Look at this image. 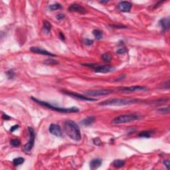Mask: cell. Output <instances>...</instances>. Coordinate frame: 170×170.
<instances>
[{
	"label": "cell",
	"instance_id": "obj_1",
	"mask_svg": "<svg viewBox=\"0 0 170 170\" xmlns=\"http://www.w3.org/2000/svg\"><path fill=\"white\" fill-rule=\"evenodd\" d=\"M64 130L66 135L74 141L79 142L81 140V134L79 126L76 122L73 120H66L64 122Z\"/></svg>",
	"mask_w": 170,
	"mask_h": 170
},
{
	"label": "cell",
	"instance_id": "obj_2",
	"mask_svg": "<svg viewBox=\"0 0 170 170\" xmlns=\"http://www.w3.org/2000/svg\"><path fill=\"white\" fill-rule=\"evenodd\" d=\"M144 103V101L136 98H110L106 100L103 101L98 103L100 106H126L132 104Z\"/></svg>",
	"mask_w": 170,
	"mask_h": 170
},
{
	"label": "cell",
	"instance_id": "obj_3",
	"mask_svg": "<svg viewBox=\"0 0 170 170\" xmlns=\"http://www.w3.org/2000/svg\"><path fill=\"white\" fill-rule=\"evenodd\" d=\"M31 99L33 101H34L35 103H37L38 104L41 105V106H43V107L47 108H49V109L52 110H54L55 112H61V113H76L78 112L79 111V109L76 107H71L69 108H60L58 107V106H53L52 104H51L50 103H47L45 101H42L39 100L37 99L34 97H31Z\"/></svg>",
	"mask_w": 170,
	"mask_h": 170
},
{
	"label": "cell",
	"instance_id": "obj_4",
	"mask_svg": "<svg viewBox=\"0 0 170 170\" xmlns=\"http://www.w3.org/2000/svg\"><path fill=\"white\" fill-rule=\"evenodd\" d=\"M142 118V116L138 114H129L120 115L114 118L112 121V123L114 124H122L130 123L131 122L140 120Z\"/></svg>",
	"mask_w": 170,
	"mask_h": 170
},
{
	"label": "cell",
	"instance_id": "obj_5",
	"mask_svg": "<svg viewBox=\"0 0 170 170\" xmlns=\"http://www.w3.org/2000/svg\"><path fill=\"white\" fill-rule=\"evenodd\" d=\"M28 131L29 133V140L23 146V151L26 153H28L32 150L34 146L35 139V132L34 129L31 127H28Z\"/></svg>",
	"mask_w": 170,
	"mask_h": 170
},
{
	"label": "cell",
	"instance_id": "obj_6",
	"mask_svg": "<svg viewBox=\"0 0 170 170\" xmlns=\"http://www.w3.org/2000/svg\"><path fill=\"white\" fill-rule=\"evenodd\" d=\"M114 92L113 90L109 89H101V90H90L86 91L84 94L88 96H105L108 94H111Z\"/></svg>",
	"mask_w": 170,
	"mask_h": 170
},
{
	"label": "cell",
	"instance_id": "obj_7",
	"mask_svg": "<svg viewBox=\"0 0 170 170\" xmlns=\"http://www.w3.org/2000/svg\"><path fill=\"white\" fill-rule=\"evenodd\" d=\"M148 90V87L143 86H134L129 87H121L118 88V91L121 93H133L138 91H145Z\"/></svg>",
	"mask_w": 170,
	"mask_h": 170
},
{
	"label": "cell",
	"instance_id": "obj_8",
	"mask_svg": "<svg viewBox=\"0 0 170 170\" xmlns=\"http://www.w3.org/2000/svg\"><path fill=\"white\" fill-rule=\"evenodd\" d=\"M95 73H108L114 71V68L110 65H97L95 64L93 68Z\"/></svg>",
	"mask_w": 170,
	"mask_h": 170
},
{
	"label": "cell",
	"instance_id": "obj_9",
	"mask_svg": "<svg viewBox=\"0 0 170 170\" xmlns=\"http://www.w3.org/2000/svg\"><path fill=\"white\" fill-rule=\"evenodd\" d=\"M64 94H66L68 96H70L71 97L76 98L77 99H80L81 100L84 101H90V102H93V101H96V99L95 98H88L86 97L85 96H83L82 94H77L76 93H72V92H69V91H63V92Z\"/></svg>",
	"mask_w": 170,
	"mask_h": 170
},
{
	"label": "cell",
	"instance_id": "obj_10",
	"mask_svg": "<svg viewBox=\"0 0 170 170\" xmlns=\"http://www.w3.org/2000/svg\"><path fill=\"white\" fill-rule=\"evenodd\" d=\"M49 132L52 135H55L56 137H61L62 134H63L61 128L60 127V126H59L58 124H51L49 128Z\"/></svg>",
	"mask_w": 170,
	"mask_h": 170
},
{
	"label": "cell",
	"instance_id": "obj_11",
	"mask_svg": "<svg viewBox=\"0 0 170 170\" xmlns=\"http://www.w3.org/2000/svg\"><path fill=\"white\" fill-rule=\"evenodd\" d=\"M68 11L70 12H77L81 14H85L87 13V11L85 9V8L78 3H73L70 5L69 7L68 8Z\"/></svg>",
	"mask_w": 170,
	"mask_h": 170
},
{
	"label": "cell",
	"instance_id": "obj_12",
	"mask_svg": "<svg viewBox=\"0 0 170 170\" xmlns=\"http://www.w3.org/2000/svg\"><path fill=\"white\" fill-rule=\"evenodd\" d=\"M118 9L122 12H130L132 9V5L129 2H121L117 5Z\"/></svg>",
	"mask_w": 170,
	"mask_h": 170
},
{
	"label": "cell",
	"instance_id": "obj_13",
	"mask_svg": "<svg viewBox=\"0 0 170 170\" xmlns=\"http://www.w3.org/2000/svg\"><path fill=\"white\" fill-rule=\"evenodd\" d=\"M30 51L36 54H40V55H46V56H56V55L53 53H50L49 51H47L45 50H43L41 48L39 47H32L30 48Z\"/></svg>",
	"mask_w": 170,
	"mask_h": 170
},
{
	"label": "cell",
	"instance_id": "obj_14",
	"mask_svg": "<svg viewBox=\"0 0 170 170\" xmlns=\"http://www.w3.org/2000/svg\"><path fill=\"white\" fill-rule=\"evenodd\" d=\"M169 17H166V18H163L159 21V24L162 27V32H165L167 29L169 28Z\"/></svg>",
	"mask_w": 170,
	"mask_h": 170
},
{
	"label": "cell",
	"instance_id": "obj_15",
	"mask_svg": "<svg viewBox=\"0 0 170 170\" xmlns=\"http://www.w3.org/2000/svg\"><path fill=\"white\" fill-rule=\"evenodd\" d=\"M103 164V160L100 158L93 159L90 162V167L91 169H95L100 166Z\"/></svg>",
	"mask_w": 170,
	"mask_h": 170
},
{
	"label": "cell",
	"instance_id": "obj_16",
	"mask_svg": "<svg viewBox=\"0 0 170 170\" xmlns=\"http://www.w3.org/2000/svg\"><path fill=\"white\" fill-rule=\"evenodd\" d=\"M94 121H95V117L93 116H90L83 119V120L81 121V124L85 126H89L94 123Z\"/></svg>",
	"mask_w": 170,
	"mask_h": 170
},
{
	"label": "cell",
	"instance_id": "obj_17",
	"mask_svg": "<svg viewBox=\"0 0 170 170\" xmlns=\"http://www.w3.org/2000/svg\"><path fill=\"white\" fill-rule=\"evenodd\" d=\"M125 164V162L122 160H116L113 162V165L116 168H120L123 167Z\"/></svg>",
	"mask_w": 170,
	"mask_h": 170
},
{
	"label": "cell",
	"instance_id": "obj_18",
	"mask_svg": "<svg viewBox=\"0 0 170 170\" xmlns=\"http://www.w3.org/2000/svg\"><path fill=\"white\" fill-rule=\"evenodd\" d=\"M153 134V132L152 131H143L141 132L140 134H138V136L140 138H149L152 136V134Z\"/></svg>",
	"mask_w": 170,
	"mask_h": 170
},
{
	"label": "cell",
	"instance_id": "obj_19",
	"mask_svg": "<svg viewBox=\"0 0 170 170\" xmlns=\"http://www.w3.org/2000/svg\"><path fill=\"white\" fill-rule=\"evenodd\" d=\"M25 162V160L23 157H17V158L13 159V165H15V166H19V165H21L22 164H23Z\"/></svg>",
	"mask_w": 170,
	"mask_h": 170
},
{
	"label": "cell",
	"instance_id": "obj_20",
	"mask_svg": "<svg viewBox=\"0 0 170 170\" xmlns=\"http://www.w3.org/2000/svg\"><path fill=\"white\" fill-rule=\"evenodd\" d=\"M93 35H94V37L97 40H100L103 39V32L101 31H100V30L98 29H96V30H94L93 32Z\"/></svg>",
	"mask_w": 170,
	"mask_h": 170
},
{
	"label": "cell",
	"instance_id": "obj_21",
	"mask_svg": "<svg viewBox=\"0 0 170 170\" xmlns=\"http://www.w3.org/2000/svg\"><path fill=\"white\" fill-rule=\"evenodd\" d=\"M102 59H103V61L106 63H110L112 59V56L108 53H104L103 55H102Z\"/></svg>",
	"mask_w": 170,
	"mask_h": 170
},
{
	"label": "cell",
	"instance_id": "obj_22",
	"mask_svg": "<svg viewBox=\"0 0 170 170\" xmlns=\"http://www.w3.org/2000/svg\"><path fill=\"white\" fill-rule=\"evenodd\" d=\"M43 29H44V30H45L47 33H49L51 29V24L48 21L45 20V21H43Z\"/></svg>",
	"mask_w": 170,
	"mask_h": 170
},
{
	"label": "cell",
	"instance_id": "obj_23",
	"mask_svg": "<svg viewBox=\"0 0 170 170\" xmlns=\"http://www.w3.org/2000/svg\"><path fill=\"white\" fill-rule=\"evenodd\" d=\"M43 63L45 64H47V65H53V64H58L59 62L53 59H48L45 60L43 62Z\"/></svg>",
	"mask_w": 170,
	"mask_h": 170
},
{
	"label": "cell",
	"instance_id": "obj_24",
	"mask_svg": "<svg viewBox=\"0 0 170 170\" xmlns=\"http://www.w3.org/2000/svg\"><path fill=\"white\" fill-rule=\"evenodd\" d=\"M49 8L50 10H51V11H55V10L60 9L62 8V5H61V4H60V3H55V4L50 5L49 7Z\"/></svg>",
	"mask_w": 170,
	"mask_h": 170
},
{
	"label": "cell",
	"instance_id": "obj_25",
	"mask_svg": "<svg viewBox=\"0 0 170 170\" xmlns=\"http://www.w3.org/2000/svg\"><path fill=\"white\" fill-rule=\"evenodd\" d=\"M10 144H11V145H12V146H13V147H19L20 144H21V142H20L19 139L14 138L12 139V140H11Z\"/></svg>",
	"mask_w": 170,
	"mask_h": 170
},
{
	"label": "cell",
	"instance_id": "obj_26",
	"mask_svg": "<svg viewBox=\"0 0 170 170\" xmlns=\"http://www.w3.org/2000/svg\"><path fill=\"white\" fill-rule=\"evenodd\" d=\"M157 111L161 114H168L169 112V106H167V107L161 108L157 109Z\"/></svg>",
	"mask_w": 170,
	"mask_h": 170
},
{
	"label": "cell",
	"instance_id": "obj_27",
	"mask_svg": "<svg viewBox=\"0 0 170 170\" xmlns=\"http://www.w3.org/2000/svg\"><path fill=\"white\" fill-rule=\"evenodd\" d=\"M6 75L9 79H12V78L15 76V73H14V71H13V69H11L7 72Z\"/></svg>",
	"mask_w": 170,
	"mask_h": 170
},
{
	"label": "cell",
	"instance_id": "obj_28",
	"mask_svg": "<svg viewBox=\"0 0 170 170\" xmlns=\"http://www.w3.org/2000/svg\"><path fill=\"white\" fill-rule=\"evenodd\" d=\"M83 42L84 44H85V45H88V46H89V45H92L93 44V43H94L93 40L89 39H83Z\"/></svg>",
	"mask_w": 170,
	"mask_h": 170
},
{
	"label": "cell",
	"instance_id": "obj_29",
	"mask_svg": "<svg viewBox=\"0 0 170 170\" xmlns=\"http://www.w3.org/2000/svg\"><path fill=\"white\" fill-rule=\"evenodd\" d=\"M93 143L96 145H101L102 144V142L98 138H95L94 139H93Z\"/></svg>",
	"mask_w": 170,
	"mask_h": 170
},
{
	"label": "cell",
	"instance_id": "obj_30",
	"mask_svg": "<svg viewBox=\"0 0 170 170\" xmlns=\"http://www.w3.org/2000/svg\"><path fill=\"white\" fill-rule=\"evenodd\" d=\"M110 27H112V28H116V29H126L127 28L126 26H124V25H110Z\"/></svg>",
	"mask_w": 170,
	"mask_h": 170
},
{
	"label": "cell",
	"instance_id": "obj_31",
	"mask_svg": "<svg viewBox=\"0 0 170 170\" xmlns=\"http://www.w3.org/2000/svg\"><path fill=\"white\" fill-rule=\"evenodd\" d=\"M127 50L125 48H120L119 49H118L116 51V53L119 54V55H122V54H124V53H126Z\"/></svg>",
	"mask_w": 170,
	"mask_h": 170
},
{
	"label": "cell",
	"instance_id": "obj_32",
	"mask_svg": "<svg viewBox=\"0 0 170 170\" xmlns=\"http://www.w3.org/2000/svg\"><path fill=\"white\" fill-rule=\"evenodd\" d=\"M64 17H65V15H64V14H63V13H59V14L56 15V19L59 20V21H61V20L63 19Z\"/></svg>",
	"mask_w": 170,
	"mask_h": 170
},
{
	"label": "cell",
	"instance_id": "obj_33",
	"mask_svg": "<svg viewBox=\"0 0 170 170\" xmlns=\"http://www.w3.org/2000/svg\"><path fill=\"white\" fill-rule=\"evenodd\" d=\"M19 125H14L13 126L12 128H11V129H10V132H13L15 130H17V129L19 128Z\"/></svg>",
	"mask_w": 170,
	"mask_h": 170
},
{
	"label": "cell",
	"instance_id": "obj_34",
	"mask_svg": "<svg viewBox=\"0 0 170 170\" xmlns=\"http://www.w3.org/2000/svg\"><path fill=\"white\" fill-rule=\"evenodd\" d=\"M126 76L125 74H121L120 76H119L118 78L116 80V81H123V80L125 78Z\"/></svg>",
	"mask_w": 170,
	"mask_h": 170
},
{
	"label": "cell",
	"instance_id": "obj_35",
	"mask_svg": "<svg viewBox=\"0 0 170 170\" xmlns=\"http://www.w3.org/2000/svg\"><path fill=\"white\" fill-rule=\"evenodd\" d=\"M2 118H3V120H9L11 119V117L9 116L8 115H7V114H3V115H2Z\"/></svg>",
	"mask_w": 170,
	"mask_h": 170
},
{
	"label": "cell",
	"instance_id": "obj_36",
	"mask_svg": "<svg viewBox=\"0 0 170 170\" xmlns=\"http://www.w3.org/2000/svg\"><path fill=\"white\" fill-rule=\"evenodd\" d=\"M164 165H165V167H167V169H169V165H170V162H169V160H165V161H164Z\"/></svg>",
	"mask_w": 170,
	"mask_h": 170
},
{
	"label": "cell",
	"instance_id": "obj_37",
	"mask_svg": "<svg viewBox=\"0 0 170 170\" xmlns=\"http://www.w3.org/2000/svg\"><path fill=\"white\" fill-rule=\"evenodd\" d=\"M59 36L60 39H61L62 41H65V37H64V34L62 33V32H61V31L59 32Z\"/></svg>",
	"mask_w": 170,
	"mask_h": 170
}]
</instances>
